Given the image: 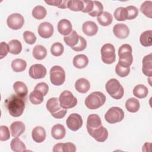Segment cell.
<instances>
[{
    "label": "cell",
    "instance_id": "1",
    "mask_svg": "<svg viewBox=\"0 0 152 152\" xmlns=\"http://www.w3.org/2000/svg\"><path fill=\"white\" fill-rule=\"evenodd\" d=\"M5 106L10 115L13 117L20 116L25 108V102L17 95H12L5 100Z\"/></svg>",
    "mask_w": 152,
    "mask_h": 152
},
{
    "label": "cell",
    "instance_id": "2",
    "mask_svg": "<svg viewBox=\"0 0 152 152\" xmlns=\"http://www.w3.org/2000/svg\"><path fill=\"white\" fill-rule=\"evenodd\" d=\"M46 106L51 115L56 119L63 118L67 112V109L61 106L59 99L56 97H52L48 100Z\"/></svg>",
    "mask_w": 152,
    "mask_h": 152
},
{
    "label": "cell",
    "instance_id": "3",
    "mask_svg": "<svg viewBox=\"0 0 152 152\" xmlns=\"http://www.w3.org/2000/svg\"><path fill=\"white\" fill-rule=\"evenodd\" d=\"M132 47L128 44H124L120 46L118 50L119 64L125 68L129 67L133 62L132 54Z\"/></svg>",
    "mask_w": 152,
    "mask_h": 152
},
{
    "label": "cell",
    "instance_id": "4",
    "mask_svg": "<svg viewBox=\"0 0 152 152\" xmlns=\"http://www.w3.org/2000/svg\"><path fill=\"white\" fill-rule=\"evenodd\" d=\"M105 95L100 91H94L90 93L85 100V104L89 109H97L102 106L106 102Z\"/></svg>",
    "mask_w": 152,
    "mask_h": 152
},
{
    "label": "cell",
    "instance_id": "5",
    "mask_svg": "<svg viewBox=\"0 0 152 152\" xmlns=\"http://www.w3.org/2000/svg\"><path fill=\"white\" fill-rule=\"evenodd\" d=\"M107 93L115 99H121L124 94V89L119 81L116 78L109 80L105 85Z\"/></svg>",
    "mask_w": 152,
    "mask_h": 152
},
{
    "label": "cell",
    "instance_id": "6",
    "mask_svg": "<svg viewBox=\"0 0 152 152\" xmlns=\"http://www.w3.org/2000/svg\"><path fill=\"white\" fill-rule=\"evenodd\" d=\"M50 80L55 86L63 84L65 80V72L60 66L55 65L50 69Z\"/></svg>",
    "mask_w": 152,
    "mask_h": 152
},
{
    "label": "cell",
    "instance_id": "7",
    "mask_svg": "<svg viewBox=\"0 0 152 152\" xmlns=\"http://www.w3.org/2000/svg\"><path fill=\"white\" fill-rule=\"evenodd\" d=\"M102 61L106 64H112L116 60L115 49L114 46L110 43H106L100 50Z\"/></svg>",
    "mask_w": 152,
    "mask_h": 152
},
{
    "label": "cell",
    "instance_id": "8",
    "mask_svg": "<svg viewBox=\"0 0 152 152\" xmlns=\"http://www.w3.org/2000/svg\"><path fill=\"white\" fill-rule=\"evenodd\" d=\"M124 118V112L119 107H112L105 113L104 119L109 124L119 122Z\"/></svg>",
    "mask_w": 152,
    "mask_h": 152
},
{
    "label": "cell",
    "instance_id": "9",
    "mask_svg": "<svg viewBox=\"0 0 152 152\" xmlns=\"http://www.w3.org/2000/svg\"><path fill=\"white\" fill-rule=\"evenodd\" d=\"M59 101L61 106L65 109L72 108L77 104V98L68 90H65L61 93Z\"/></svg>",
    "mask_w": 152,
    "mask_h": 152
},
{
    "label": "cell",
    "instance_id": "10",
    "mask_svg": "<svg viewBox=\"0 0 152 152\" xmlns=\"http://www.w3.org/2000/svg\"><path fill=\"white\" fill-rule=\"evenodd\" d=\"M24 19L22 15L18 13H14L10 15L7 20L8 27L12 30L20 29L24 25Z\"/></svg>",
    "mask_w": 152,
    "mask_h": 152
},
{
    "label": "cell",
    "instance_id": "11",
    "mask_svg": "<svg viewBox=\"0 0 152 152\" xmlns=\"http://www.w3.org/2000/svg\"><path fill=\"white\" fill-rule=\"evenodd\" d=\"M66 124L70 130L76 131L81 128L83 125V121L81 115L76 113H73L69 115L66 120Z\"/></svg>",
    "mask_w": 152,
    "mask_h": 152
},
{
    "label": "cell",
    "instance_id": "12",
    "mask_svg": "<svg viewBox=\"0 0 152 152\" xmlns=\"http://www.w3.org/2000/svg\"><path fill=\"white\" fill-rule=\"evenodd\" d=\"M88 133L98 142H104L108 137V131L102 125L96 129H87Z\"/></svg>",
    "mask_w": 152,
    "mask_h": 152
},
{
    "label": "cell",
    "instance_id": "13",
    "mask_svg": "<svg viewBox=\"0 0 152 152\" xmlns=\"http://www.w3.org/2000/svg\"><path fill=\"white\" fill-rule=\"evenodd\" d=\"M46 68L42 64H36L31 65L28 70V74L33 79L43 78L46 75Z\"/></svg>",
    "mask_w": 152,
    "mask_h": 152
},
{
    "label": "cell",
    "instance_id": "14",
    "mask_svg": "<svg viewBox=\"0 0 152 152\" xmlns=\"http://www.w3.org/2000/svg\"><path fill=\"white\" fill-rule=\"evenodd\" d=\"M37 32L42 38H49L53 34V26L49 22H43L39 24Z\"/></svg>",
    "mask_w": 152,
    "mask_h": 152
},
{
    "label": "cell",
    "instance_id": "15",
    "mask_svg": "<svg viewBox=\"0 0 152 152\" xmlns=\"http://www.w3.org/2000/svg\"><path fill=\"white\" fill-rule=\"evenodd\" d=\"M113 33L116 37L120 39H124L129 36V28L126 25L123 23H118L113 26Z\"/></svg>",
    "mask_w": 152,
    "mask_h": 152
},
{
    "label": "cell",
    "instance_id": "16",
    "mask_svg": "<svg viewBox=\"0 0 152 152\" xmlns=\"http://www.w3.org/2000/svg\"><path fill=\"white\" fill-rule=\"evenodd\" d=\"M58 32L65 36L69 35L72 30V26L71 22L66 19L61 20L57 25Z\"/></svg>",
    "mask_w": 152,
    "mask_h": 152
},
{
    "label": "cell",
    "instance_id": "17",
    "mask_svg": "<svg viewBox=\"0 0 152 152\" xmlns=\"http://www.w3.org/2000/svg\"><path fill=\"white\" fill-rule=\"evenodd\" d=\"M10 131L13 137H20L26 129L24 124L21 121H15L10 125Z\"/></svg>",
    "mask_w": 152,
    "mask_h": 152
},
{
    "label": "cell",
    "instance_id": "18",
    "mask_svg": "<svg viewBox=\"0 0 152 152\" xmlns=\"http://www.w3.org/2000/svg\"><path fill=\"white\" fill-rule=\"evenodd\" d=\"M46 131L44 128L40 126H36L33 129L31 132V137L33 140L37 143L42 142L46 138Z\"/></svg>",
    "mask_w": 152,
    "mask_h": 152
},
{
    "label": "cell",
    "instance_id": "19",
    "mask_svg": "<svg viewBox=\"0 0 152 152\" xmlns=\"http://www.w3.org/2000/svg\"><path fill=\"white\" fill-rule=\"evenodd\" d=\"M82 30L83 33L88 36L96 35L98 31L97 24L92 21H87L83 24Z\"/></svg>",
    "mask_w": 152,
    "mask_h": 152
},
{
    "label": "cell",
    "instance_id": "20",
    "mask_svg": "<svg viewBox=\"0 0 152 152\" xmlns=\"http://www.w3.org/2000/svg\"><path fill=\"white\" fill-rule=\"evenodd\" d=\"M142 71L147 77H151L152 76V55L151 53L144 57L142 59Z\"/></svg>",
    "mask_w": 152,
    "mask_h": 152
},
{
    "label": "cell",
    "instance_id": "21",
    "mask_svg": "<svg viewBox=\"0 0 152 152\" xmlns=\"http://www.w3.org/2000/svg\"><path fill=\"white\" fill-rule=\"evenodd\" d=\"M80 37V36H79L75 30H73L69 35L64 36V40L66 45L72 49L75 48L79 43Z\"/></svg>",
    "mask_w": 152,
    "mask_h": 152
},
{
    "label": "cell",
    "instance_id": "22",
    "mask_svg": "<svg viewBox=\"0 0 152 152\" xmlns=\"http://www.w3.org/2000/svg\"><path fill=\"white\" fill-rule=\"evenodd\" d=\"M75 88L79 93H86L90 88V82L85 78H79L75 83Z\"/></svg>",
    "mask_w": 152,
    "mask_h": 152
},
{
    "label": "cell",
    "instance_id": "23",
    "mask_svg": "<svg viewBox=\"0 0 152 152\" xmlns=\"http://www.w3.org/2000/svg\"><path fill=\"white\" fill-rule=\"evenodd\" d=\"M66 130L64 125L58 124L53 125L51 129V135L55 140H61L65 137Z\"/></svg>",
    "mask_w": 152,
    "mask_h": 152
},
{
    "label": "cell",
    "instance_id": "24",
    "mask_svg": "<svg viewBox=\"0 0 152 152\" xmlns=\"http://www.w3.org/2000/svg\"><path fill=\"white\" fill-rule=\"evenodd\" d=\"M102 125V121L97 114H90L87 119L86 128L87 129H96Z\"/></svg>",
    "mask_w": 152,
    "mask_h": 152
},
{
    "label": "cell",
    "instance_id": "25",
    "mask_svg": "<svg viewBox=\"0 0 152 152\" xmlns=\"http://www.w3.org/2000/svg\"><path fill=\"white\" fill-rule=\"evenodd\" d=\"M73 65L78 69L86 68L88 64V59L87 56L84 54H79L74 56L73 59Z\"/></svg>",
    "mask_w": 152,
    "mask_h": 152
},
{
    "label": "cell",
    "instance_id": "26",
    "mask_svg": "<svg viewBox=\"0 0 152 152\" xmlns=\"http://www.w3.org/2000/svg\"><path fill=\"white\" fill-rule=\"evenodd\" d=\"M13 88L15 94L21 97H25L28 93V88L25 83L22 81H16L13 84Z\"/></svg>",
    "mask_w": 152,
    "mask_h": 152
},
{
    "label": "cell",
    "instance_id": "27",
    "mask_svg": "<svg viewBox=\"0 0 152 152\" xmlns=\"http://www.w3.org/2000/svg\"><path fill=\"white\" fill-rule=\"evenodd\" d=\"M125 107L126 110L131 113L137 112L140 107V103L138 100L135 98H129L125 102Z\"/></svg>",
    "mask_w": 152,
    "mask_h": 152
},
{
    "label": "cell",
    "instance_id": "28",
    "mask_svg": "<svg viewBox=\"0 0 152 152\" xmlns=\"http://www.w3.org/2000/svg\"><path fill=\"white\" fill-rule=\"evenodd\" d=\"M140 42L143 46H151L152 45V31L150 30L142 32L140 37Z\"/></svg>",
    "mask_w": 152,
    "mask_h": 152
},
{
    "label": "cell",
    "instance_id": "29",
    "mask_svg": "<svg viewBox=\"0 0 152 152\" xmlns=\"http://www.w3.org/2000/svg\"><path fill=\"white\" fill-rule=\"evenodd\" d=\"M11 148L15 152H23L26 151V147L24 142L18 137H15L10 143Z\"/></svg>",
    "mask_w": 152,
    "mask_h": 152
},
{
    "label": "cell",
    "instance_id": "30",
    "mask_svg": "<svg viewBox=\"0 0 152 152\" xmlns=\"http://www.w3.org/2000/svg\"><path fill=\"white\" fill-rule=\"evenodd\" d=\"M11 66L14 72H20L24 71L26 69L27 66V63L24 59L17 58L14 59L12 61Z\"/></svg>",
    "mask_w": 152,
    "mask_h": 152
},
{
    "label": "cell",
    "instance_id": "31",
    "mask_svg": "<svg viewBox=\"0 0 152 152\" xmlns=\"http://www.w3.org/2000/svg\"><path fill=\"white\" fill-rule=\"evenodd\" d=\"M97 20L101 26H107L112 23L113 17L110 13L107 11H103V12L97 17Z\"/></svg>",
    "mask_w": 152,
    "mask_h": 152
},
{
    "label": "cell",
    "instance_id": "32",
    "mask_svg": "<svg viewBox=\"0 0 152 152\" xmlns=\"http://www.w3.org/2000/svg\"><path fill=\"white\" fill-rule=\"evenodd\" d=\"M33 57L37 60L45 59L47 55L46 49L42 45H36L33 49Z\"/></svg>",
    "mask_w": 152,
    "mask_h": 152
},
{
    "label": "cell",
    "instance_id": "33",
    "mask_svg": "<svg viewBox=\"0 0 152 152\" xmlns=\"http://www.w3.org/2000/svg\"><path fill=\"white\" fill-rule=\"evenodd\" d=\"M148 90L147 87L143 84H138L133 89V94L137 98L142 99L147 97Z\"/></svg>",
    "mask_w": 152,
    "mask_h": 152
},
{
    "label": "cell",
    "instance_id": "34",
    "mask_svg": "<svg viewBox=\"0 0 152 152\" xmlns=\"http://www.w3.org/2000/svg\"><path fill=\"white\" fill-rule=\"evenodd\" d=\"M8 45L9 48V52L11 54L17 55L22 50V45L21 42L17 39L11 40L10 41Z\"/></svg>",
    "mask_w": 152,
    "mask_h": 152
},
{
    "label": "cell",
    "instance_id": "35",
    "mask_svg": "<svg viewBox=\"0 0 152 152\" xmlns=\"http://www.w3.org/2000/svg\"><path fill=\"white\" fill-rule=\"evenodd\" d=\"M43 94L39 91L34 90L29 95V100L33 104H39L43 101Z\"/></svg>",
    "mask_w": 152,
    "mask_h": 152
},
{
    "label": "cell",
    "instance_id": "36",
    "mask_svg": "<svg viewBox=\"0 0 152 152\" xmlns=\"http://www.w3.org/2000/svg\"><path fill=\"white\" fill-rule=\"evenodd\" d=\"M31 13L33 17L34 18L37 20H42L46 17L47 11L44 7L42 5H37L33 8Z\"/></svg>",
    "mask_w": 152,
    "mask_h": 152
},
{
    "label": "cell",
    "instance_id": "37",
    "mask_svg": "<svg viewBox=\"0 0 152 152\" xmlns=\"http://www.w3.org/2000/svg\"><path fill=\"white\" fill-rule=\"evenodd\" d=\"M67 8L73 11H82L84 8L83 1L70 0L68 1Z\"/></svg>",
    "mask_w": 152,
    "mask_h": 152
},
{
    "label": "cell",
    "instance_id": "38",
    "mask_svg": "<svg viewBox=\"0 0 152 152\" xmlns=\"http://www.w3.org/2000/svg\"><path fill=\"white\" fill-rule=\"evenodd\" d=\"M141 12L146 17L151 18L152 17V2L151 1H144L140 7Z\"/></svg>",
    "mask_w": 152,
    "mask_h": 152
},
{
    "label": "cell",
    "instance_id": "39",
    "mask_svg": "<svg viewBox=\"0 0 152 152\" xmlns=\"http://www.w3.org/2000/svg\"><path fill=\"white\" fill-rule=\"evenodd\" d=\"M114 17L117 21H124L127 20V12L126 8L118 7L114 11Z\"/></svg>",
    "mask_w": 152,
    "mask_h": 152
},
{
    "label": "cell",
    "instance_id": "40",
    "mask_svg": "<svg viewBox=\"0 0 152 152\" xmlns=\"http://www.w3.org/2000/svg\"><path fill=\"white\" fill-rule=\"evenodd\" d=\"M103 6L102 4L100 1H94L93 10L88 13V15L91 17H98L103 12Z\"/></svg>",
    "mask_w": 152,
    "mask_h": 152
},
{
    "label": "cell",
    "instance_id": "41",
    "mask_svg": "<svg viewBox=\"0 0 152 152\" xmlns=\"http://www.w3.org/2000/svg\"><path fill=\"white\" fill-rule=\"evenodd\" d=\"M64 50V47L63 45L60 42L54 43L50 48V52L52 55L55 56H61Z\"/></svg>",
    "mask_w": 152,
    "mask_h": 152
},
{
    "label": "cell",
    "instance_id": "42",
    "mask_svg": "<svg viewBox=\"0 0 152 152\" xmlns=\"http://www.w3.org/2000/svg\"><path fill=\"white\" fill-rule=\"evenodd\" d=\"M127 12V20L135 19L138 14V10L133 5H129L125 7Z\"/></svg>",
    "mask_w": 152,
    "mask_h": 152
},
{
    "label": "cell",
    "instance_id": "43",
    "mask_svg": "<svg viewBox=\"0 0 152 152\" xmlns=\"http://www.w3.org/2000/svg\"><path fill=\"white\" fill-rule=\"evenodd\" d=\"M23 38L25 42L29 45H33L36 41V37L35 34L30 31H25L23 33Z\"/></svg>",
    "mask_w": 152,
    "mask_h": 152
},
{
    "label": "cell",
    "instance_id": "44",
    "mask_svg": "<svg viewBox=\"0 0 152 152\" xmlns=\"http://www.w3.org/2000/svg\"><path fill=\"white\" fill-rule=\"evenodd\" d=\"M115 72L118 75L121 77H126L130 72V68H125L117 64L115 66Z\"/></svg>",
    "mask_w": 152,
    "mask_h": 152
},
{
    "label": "cell",
    "instance_id": "45",
    "mask_svg": "<svg viewBox=\"0 0 152 152\" xmlns=\"http://www.w3.org/2000/svg\"><path fill=\"white\" fill-rule=\"evenodd\" d=\"M68 1L66 0H61V1H58V0H53V1H45V3L49 5H53L59 8H62L65 9L67 8V3Z\"/></svg>",
    "mask_w": 152,
    "mask_h": 152
},
{
    "label": "cell",
    "instance_id": "46",
    "mask_svg": "<svg viewBox=\"0 0 152 152\" xmlns=\"http://www.w3.org/2000/svg\"><path fill=\"white\" fill-rule=\"evenodd\" d=\"M10 138V133L8 128L5 125L0 126V140L5 141Z\"/></svg>",
    "mask_w": 152,
    "mask_h": 152
},
{
    "label": "cell",
    "instance_id": "47",
    "mask_svg": "<svg viewBox=\"0 0 152 152\" xmlns=\"http://www.w3.org/2000/svg\"><path fill=\"white\" fill-rule=\"evenodd\" d=\"M34 90H36L40 91L43 94V96H45L48 93L49 86L46 83L40 82L36 84V86L34 88Z\"/></svg>",
    "mask_w": 152,
    "mask_h": 152
},
{
    "label": "cell",
    "instance_id": "48",
    "mask_svg": "<svg viewBox=\"0 0 152 152\" xmlns=\"http://www.w3.org/2000/svg\"><path fill=\"white\" fill-rule=\"evenodd\" d=\"M62 152H75L76 151L75 145L71 142L61 143Z\"/></svg>",
    "mask_w": 152,
    "mask_h": 152
},
{
    "label": "cell",
    "instance_id": "49",
    "mask_svg": "<svg viewBox=\"0 0 152 152\" xmlns=\"http://www.w3.org/2000/svg\"><path fill=\"white\" fill-rule=\"evenodd\" d=\"M86 47H87V42H86V39L83 37L80 36L79 43L75 48H72V49L76 52H80V51H82V50H84Z\"/></svg>",
    "mask_w": 152,
    "mask_h": 152
},
{
    "label": "cell",
    "instance_id": "50",
    "mask_svg": "<svg viewBox=\"0 0 152 152\" xmlns=\"http://www.w3.org/2000/svg\"><path fill=\"white\" fill-rule=\"evenodd\" d=\"M83 2L84 4V8L82 12L88 14L93 10V1H83Z\"/></svg>",
    "mask_w": 152,
    "mask_h": 152
},
{
    "label": "cell",
    "instance_id": "51",
    "mask_svg": "<svg viewBox=\"0 0 152 152\" xmlns=\"http://www.w3.org/2000/svg\"><path fill=\"white\" fill-rule=\"evenodd\" d=\"M8 52H9V48H8V44H7L4 42H2L1 43L0 59L4 58L5 56H7V55Z\"/></svg>",
    "mask_w": 152,
    "mask_h": 152
}]
</instances>
